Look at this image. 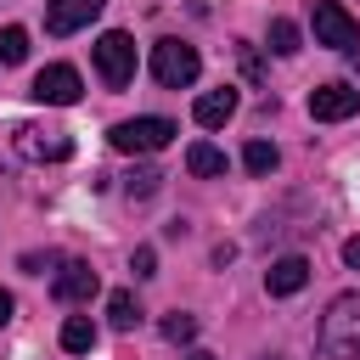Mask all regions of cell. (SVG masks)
<instances>
[{
  "label": "cell",
  "instance_id": "20",
  "mask_svg": "<svg viewBox=\"0 0 360 360\" xmlns=\"http://www.w3.org/2000/svg\"><path fill=\"white\" fill-rule=\"evenodd\" d=\"M158 180H163V174H158V169H146V163H141V169H135V174H129V180H124V191H129V197H152V191H158Z\"/></svg>",
  "mask_w": 360,
  "mask_h": 360
},
{
  "label": "cell",
  "instance_id": "12",
  "mask_svg": "<svg viewBox=\"0 0 360 360\" xmlns=\"http://www.w3.org/2000/svg\"><path fill=\"white\" fill-rule=\"evenodd\" d=\"M191 112H197V124H202V129H219V124H231V118H236V90H231V84H225V90H208V96H197V107H191Z\"/></svg>",
  "mask_w": 360,
  "mask_h": 360
},
{
  "label": "cell",
  "instance_id": "10",
  "mask_svg": "<svg viewBox=\"0 0 360 360\" xmlns=\"http://www.w3.org/2000/svg\"><path fill=\"white\" fill-rule=\"evenodd\" d=\"M101 6L107 0H51L45 6V28L51 34H79V28H90L101 17Z\"/></svg>",
  "mask_w": 360,
  "mask_h": 360
},
{
  "label": "cell",
  "instance_id": "6",
  "mask_svg": "<svg viewBox=\"0 0 360 360\" xmlns=\"http://www.w3.org/2000/svg\"><path fill=\"white\" fill-rule=\"evenodd\" d=\"M315 45L354 51V45H360V22H354L338 0H315Z\"/></svg>",
  "mask_w": 360,
  "mask_h": 360
},
{
  "label": "cell",
  "instance_id": "18",
  "mask_svg": "<svg viewBox=\"0 0 360 360\" xmlns=\"http://www.w3.org/2000/svg\"><path fill=\"white\" fill-rule=\"evenodd\" d=\"M22 56H28V34H22V28H0V62L17 68Z\"/></svg>",
  "mask_w": 360,
  "mask_h": 360
},
{
  "label": "cell",
  "instance_id": "7",
  "mask_svg": "<svg viewBox=\"0 0 360 360\" xmlns=\"http://www.w3.org/2000/svg\"><path fill=\"white\" fill-rule=\"evenodd\" d=\"M354 112H360V90H354V84H321V90H309V118L343 124V118H354Z\"/></svg>",
  "mask_w": 360,
  "mask_h": 360
},
{
  "label": "cell",
  "instance_id": "11",
  "mask_svg": "<svg viewBox=\"0 0 360 360\" xmlns=\"http://www.w3.org/2000/svg\"><path fill=\"white\" fill-rule=\"evenodd\" d=\"M304 281H309V259H304V253H287V259H276V264L264 270V287H270V298H292Z\"/></svg>",
  "mask_w": 360,
  "mask_h": 360
},
{
  "label": "cell",
  "instance_id": "24",
  "mask_svg": "<svg viewBox=\"0 0 360 360\" xmlns=\"http://www.w3.org/2000/svg\"><path fill=\"white\" fill-rule=\"evenodd\" d=\"M6 321H11V292L0 287V326H6Z\"/></svg>",
  "mask_w": 360,
  "mask_h": 360
},
{
  "label": "cell",
  "instance_id": "17",
  "mask_svg": "<svg viewBox=\"0 0 360 360\" xmlns=\"http://www.w3.org/2000/svg\"><path fill=\"white\" fill-rule=\"evenodd\" d=\"M270 51H276V56H292V51H298V22L276 17V22H270Z\"/></svg>",
  "mask_w": 360,
  "mask_h": 360
},
{
  "label": "cell",
  "instance_id": "5",
  "mask_svg": "<svg viewBox=\"0 0 360 360\" xmlns=\"http://www.w3.org/2000/svg\"><path fill=\"white\" fill-rule=\"evenodd\" d=\"M28 96H34V101H45V107H73V101L84 96V79H79V68L51 62V68H39V73H34Z\"/></svg>",
  "mask_w": 360,
  "mask_h": 360
},
{
  "label": "cell",
  "instance_id": "8",
  "mask_svg": "<svg viewBox=\"0 0 360 360\" xmlns=\"http://www.w3.org/2000/svg\"><path fill=\"white\" fill-rule=\"evenodd\" d=\"M17 152L22 158H39V163H62L73 152L68 129H39V124H17Z\"/></svg>",
  "mask_w": 360,
  "mask_h": 360
},
{
  "label": "cell",
  "instance_id": "1",
  "mask_svg": "<svg viewBox=\"0 0 360 360\" xmlns=\"http://www.w3.org/2000/svg\"><path fill=\"white\" fill-rule=\"evenodd\" d=\"M326 360H360V292H343L326 304L321 332H315Z\"/></svg>",
  "mask_w": 360,
  "mask_h": 360
},
{
  "label": "cell",
  "instance_id": "13",
  "mask_svg": "<svg viewBox=\"0 0 360 360\" xmlns=\"http://www.w3.org/2000/svg\"><path fill=\"white\" fill-rule=\"evenodd\" d=\"M186 169L202 174V180H208V174H225V152L208 146V141H197V146H186Z\"/></svg>",
  "mask_w": 360,
  "mask_h": 360
},
{
  "label": "cell",
  "instance_id": "23",
  "mask_svg": "<svg viewBox=\"0 0 360 360\" xmlns=\"http://www.w3.org/2000/svg\"><path fill=\"white\" fill-rule=\"evenodd\" d=\"M343 264H354V270H360V236H349V242H343Z\"/></svg>",
  "mask_w": 360,
  "mask_h": 360
},
{
  "label": "cell",
  "instance_id": "2",
  "mask_svg": "<svg viewBox=\"0 0 360 360\" xmlns=\"http://www.w3.org/2000/svg\"><path fill=\"white\" fill-rule=\"evenodd\" d=\"M197 73H202V56L186 39H158L152 45V79L163 90H186V84H197Z\"/></svg>",
  "mask_w": 360,
  "mask_h": 360
},
{
  "label": "cell",
  "instance_id": "14",
  "mask_svg": "<svg viewBox=\"0 0 360 360\" xmlns=\"http://www.w3.org/2000/svg\"><path fill=\"white\" fill-rule=\"evenodd\" d=\"M107 321H112L118 332H129V326L141 321V304H135V292H112V298H107Z\"/></svg>",
  "mask_w": 360,
  "mask_h": 360
},
{
  "label": "cell",
  "instance_id": "21",
  "mask_svg": "<svg viewBox=\"0 0 360 360\" xmlns=\"http://www.w3.org/2000/svg\"><path fill=\"white\" fill-rule=\"evenodd\" d=\"M129 270H135L141 281H146V276H158V253H152V248H135V259H129Z\"/></svg>",
  "mask_w": 360,
  "mask_h": 360
},
{
  "label": "cell",
  "instance_id": "25",
  "mask_svg": "<svg viewBox=\"0 0 360 360\" xmlns=\"http://www.w3.org/2000/svg\"><path fill=\"white\" fill-rule=\"evenodd\" d=\"M191 360H214V354H191Z\"/></svg>",
  "mask_w": 360,
  "mask_h": 360
},
{
  "label": "cell",
  "instance_id": "3",
  "mask_svg": "<svg viewBox=\"0 0 360 360\" xmlns=\"http://www.w3.org/2000/svg\"><path fill=\"white\" fill-rule=\"evenodd\" d=\"M90 51H96V73H101L107 90H124V84L135 79V39H129V34L112 28V34H101Z\"/></svg>",
  "mask_w": 360,
  "mask_h": 360
},
{
  "label": "cell",
  "instance_id": "22",
  "mask_svg": "<svg viewBox=\"0 0 360 360\" xmlns=\"http://www.w3.org/2000/svg\"><path fill=\"white\" fill-rule=\"evenodd\" d=\"M242 73H248V79H259V73H264V62H259V51H253V45H242Z\"/></svg>",
  "mask_w": 360,
  "mask_h": 360
},
{
  "label": "cell",
  "instance_id": "16",
  "mask_svg": "<svg viewBox=\"0 0 360 360\" xmlns=\"http://www.w3.org/2000/svg\"><path fill=\"white\" fill-rule=\"evenodd\" d=\"M242 163H248V174H270V169L281 163V152H276L270 141H248V152H242Z\"/></svg>",
  "mask_w": 360,
  "mask_h": 360
},
{
  "label": "cell",
  "instance_id": "15",
  "mask_svg": "<svg viewBox=\"0 0 360 360\" xmlns=\"http://www.w3.org/2000/svg\"><path fill=\"white\" fill-rule=\"evenodd\" d=\"M62 349H68V354H84V349H96V326H90L84 315H73V321L62 326Z\"/></svg>",
  "mask_w": 360,
  "mask_h": 360
},
{
  "label": "cell",
  "instance_id": "19",
  "mask_svg": "<svg viewBox=\"0 0 360 360\" xmlns=\"http://www.w3.org/2000/svg\"><path fill=\"white\" fill-rule=\"evenodd\" d=\"M163 338H169V343H191V338H197V315H180V309L163 315Z\"/></svg>",
  "mask_w": 360,
  "mask_h": 360
},
{
  "label": "cell",
  "instance_id": "4",
  "mask_svg": "<svg viewBox=\"0 0 360 360\" xmlns=\"http://www.w3.org/2000/svg\"><path fill=\"white\" fill-rule=\"evenodd\" d=\"M107 141L118 146V152H163L169 141H174V124L169 118H124V124H112L107 129Z\"/></svg>",
  "mask_w": 360,
  "mask_h": 360
},
{
  "label": "cell",
  "instance_id": "9",
  "mask_svg": "<svg viewBox=\"0 0 360 360\" xmlns=\"http://www.w3.org/2000/svg\"><path fill=\"white\" fill-rule=\"evenodd\" d=\"M96 270L84 264V259H62V270H56V281H51V292L62 298V304H90L96 298Z\"/></svg>",
  "mask_w": 360,
  "mask_h": 360
}]
</instances>
